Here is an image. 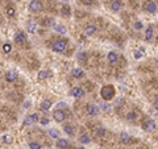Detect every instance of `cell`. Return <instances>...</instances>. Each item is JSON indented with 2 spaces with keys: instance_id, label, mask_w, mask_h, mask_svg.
Here are the masks:
<instances>
[{
  "instance_id": "42",
  "label": "cell",
  "mask_w": 158,
  "mask_h": 149,
  "mask_svg": "<svg viewBox=\"0 0 158 149\" xmlns=\"http://www.w3.org/2000/svg\"><path fill=\"white\" fill-rule=\"evenodd\" d=\"M59 1H63V3H67L69 0H59Z\"/></svg>"
},
{
  "instance_id": "38",
  "label": "cell",
  "mask_w": 158,
  "mask_h": 149,
  "mask_svg": "<svg viewBox=\"0 0 158 149\" xmlns=\"http://www.w3.org/2000/svg\"><path fill=\"white\" fill-rule=\"evenodd\" d=\"M135 28L136 29H142V23H141V21H136V23H135Z\"/></svg>"
},
{
  "instance_id": "1",
  "label": "cell",
  "mask_w": 158,
  "mask_h": 149,
  "mask_svg": "<svg viewBox=\"0 0 158 149\" xmlns=\"http://www.w3.org/2000/svg\"><path fill=\"white\" fill-rule=\"evenodd\" d=\"M115 94H116V91H115V87L111 86V84L103 86L102 90H100V96H102V98L104 99L105 102H109V100L113 99L115 98Z\"/></svg>"
},
{
  "instance_id": "20",
  "label": "cell",
  "mask_w": 158,
  "mask_h": 149,
  "mask_svg": "<svg viewBox=\"0 0 158 149\" xmlns=\"http://www.w3.org/2000/svg\"><path fill=\"white\" fill-rule=\"evenodd\" d=\"M53 28H54V30H56V32H58L59 34H65V33L67 32L66 26H65V25H62V24H54Z\"/></svg>"
},
{
  "instance_id": "5",
  "label": "cell",
  "mask_w": 158,
  "mask_h": 149,
  "mask_svg": "<svg viewBox=\"0 0 158 149\" xmlns=\"http://www.w3.org/2000/svg\"><path fill=\"white\" fill-rule=\"evenodd\" d=\"M142 129L145 132H153L156 129V121L153 119H145L144 123H142Z\"/></svg>"
},
{
  "instance_id": "28",
  "label": "cell",
  "mask_w": 158,
  "mask_h": 149,
  "mask_svg": "<svg viewBox=\"0 0 158 149\" xmlns=\"http://www.w3.org/2000/svg\"><path fill=\"white\" fill-rule=\"evenodd\" d=\"M42 24H44L45 26H53L56 23H54V19H53V17H46V19L44 20V23H42Z\"/></svg>"
},
{
  "instance_id": "3",
  "label": "cell",
  "mask_w": 158,
  "mask_h": 149,
  "mask_svg": "<svg viewBox=\"0 0 158 149\" xmlns=\"http://www.w3.org/2000/svg\"><path fill=\"white\" fill-rule=\"evenodd\" d=\"M42 8H44V5H42V3L40 1V0H30L29 5H28V10L30 12H33V13H38V12H41Z\"/></svg>"
},
{
  "instance_id": "17",
  "label": "cell",
  "mask_w": 158,
  "mask_h": 149,
  "mask_svg": "<svg viewBox=\"0 0 158 149\" xmlns=\"http://www.w3.org/2000/svg\"><path fill=\"white\" fill-rule=\"evenodd\" d=\"M153 34H154L153 26L148 25V28L145 29V40H146V41H151V40H153Z\"/></svg>"
},
{
  "instance_id": "44",
  "label": "cell",
  "mask_w": 158,
  "mask_h": 149,
  "mask_svg": "<svg viewBox=\"0 0 158 149\" xmlns=\"http://www.w3.org/2000/svg\"><path fill=\"white\" fill-rule=\"evenodd\" d=\"M0 21H1V19H0Z\"/></svg>"
},
{
  "instance_id": "29",
  "label": "cell",
  "mask_w": 158,
  "mask_h": 149,
  "mask_svg": "<svg viewBox=\"0 0 158 149\" xmlns=\"http://www.w3.org/2000/svg\"><path fill=\"white\" fill-rule=\"evenodd\" d=\"M96 136H98V137H104L105 129L103 128V127H98V128H96Z\"/></svg>"
},
{
  "instance_id": "7",
  "label": "cell",
  "mask_w": 158,
  "mask_h": 149,
  "mask_svg": "<svg viewBox=\"0 0 158 149\" xmlns=\"http://www.w3.org/2000/svg\"><path fill=\"white\" fill-rule=\"evenodd\" d=\"M26 34H25V32H23V30H19V32L15 34V42L16 44H20V45H23V44H25L26 42Z\"/></svg>"
},
{
  "instance_id": "13",
  "label": "cell",
  "mask_w": 158,
  "mask_h": 149,
  "mask_svg": "<svg viewBox=\"0 0 158 149\" xmlns=\"http://www.w3.org/2000/svg\"><path fill=\"white\" fill-rule=\"evenodd\" d=\"M120 141H121V144L128 145L132 142V136L128 135V133H125V132H121L120 133Z\"/></svg>"
},
{
  "instance_id": "6",
  "label": "cell",
  "mask_w": 158,
  "mask_h": 149,
  "mask_svg": "<svg viewBox=\"0 0 158 149\" xmlns=\"http://www.w3.org/2000/svg\"><path fill=\"white\" fill-rule=\"evenodd\" d=\"M38 120H40V115L37 114V112H34V114H30V115H28V116L25 117V120H24V126L29 127V126H32V124L37 123Z\"/></svg>"
},
{
  "instance_id": "14",
  "label": "cell",
  "mask_w": 158,
  "mask_h": 149,
  "mask_svg": "<svg viewBox=\"0 0 158 149\" xmlns=\"http://www.w3.org/2000/svg\"><path fill=\"white\" fill-rule=\"evenodd\" d=\"M51 106H53V102L49 100V99H46V100H44V102L40 104V109L44 111V112H46V111H49V109L51 108Z\"/></svg>"
},
{
  "instance_id": "30",
  "label": "cell",
  "mask_w": 158,
  "mask_h": 149,
  "mask_svg": "<svg viewBox=\"0 0 158 149\" xmlns=\"http://www.w3.org/2000/svg\"><path fill=\"white\" fill-rule=\"evenodd\" d=\"M28 147L30 149H41L42 148L41 144H40V142H36V141H30L29 144H28Z\"/></svg>"
},
{
  "instance_id": "21",
  "label": "cell",
  "mask_w": 158,
  "mask_h": 149,
  "mask_svg": "<svg viewBox=\"0 0 158 149\" xmlns=\"http://www.w3.org/2000/svg\"><path fill=\"white\" fill-rule=\"evenodd\" d=\"M107 59L109 63H116L118 57H117V53H115V51H109L108 56H107Z\"/></svg>"
},
{
  "instance_id": "24",
  "label": "cell",
  "mask_w": 158,
  "mask_h": 149,
  "mask_svg": "<svg viewBox=\"0 0 158 149\" xmlns=\"http://www.w3.org/2000/svg\"><path fill=\"white\" fill-rule=\"evenodd\" d=\"M63 131H65V133H67L69 136H74V133H75L74 127H72L71 124H66V126H63Z\"/></svg>"
},
{
  "instance_id": "40",
  "label": "cell",
  "mask_w": 158,
  "mask_h": 149,
  "mask_svg": "<svg viewBox=\"0 0 158 149\" xmlns=\"http://www.w3.org/2000/svg\"><path fill=\"white\" fill-rule=\"evenodd\" d=\"M82 3H84V4H91V0H82Z\"/></svg>"
},
{
  "instance_id": "37",
  "label": "cell",
  "mask_w": 158,
  "mask_h": 149,
  "mask_svg": "<svg viewBox=\"0 0 158 149\" xmlns=\"http://www.w3.org/2000/svg\"><path fill=\"white\" fill-rule=\"evenodd\" d=\"M40 123H41L42 126H48V124H49V119H48V117H42V119H40Z\"/></svg>"
},
{
  "instance_id": "19",
  "label": "cell",
  "mask_w": 158,
  "mask_h": 149,
  "mask_svg": "<svg viewBox=\"0 0 158 149\" xmlns=\"http://www.w3.org/2000/svg\"><path fill=\"white\" fill-rule=\"evenodd\" d=\"M36 29H37V23L33 20H29L28 24H26V30H28L29 33H34Z\"/></svg>"
},
{
  "instance_id": "35",
  "label": "cell",
  "mask_w": 158,
  "mask_h": 149,
  "mask_svg": "<svg viewBox=\"0 0 158 149\" xmlns=\"http://www.w3.org/2000/svg\"><path fill=\"white\" fill-rule=\"evenodd\" d=\"M142 54H144V49L136 50V51H135V58H136V59H140V58L142 57Z\"/></svg>"
},
{
  "instance_id": "27",
  "label": "cell",
  "mask_w": 158,
  "mask_h": 149,
  "mask_svg": "<svg viewBox=\"0 0 158 149\" xmlns=\"http://www.w3.org/2000/svg\"><path fill=\"white\" fill-rule=\"evenodd\" d=\"M1 141L4 142V144H12V142H13V137H12L11 135H3Z\"/></svg>"
},
{
  "instance_id": "32",
  "label": "cell",
  "mask_w": 158,
  "mask_h": 149,
  "mask_svg": "<svg viewBox=\"0 0 158 149\" xmlns=\"http://www.w3.org/2000/svg\"><path fill=\"white\" fill-rule=\"evenodd\" d=\"M67 103L66 102H58V104H57V109H63V108H67Z\"/></svg>"
},
{
  "instance_id": "36",
  "label": "cell",
  "mask_w": 158,
  "mask_h": 149,
  "mask_svg": "<svg viewBox=\"0 0 158 149\" xmlns=\"http://www.w3.org/2000/svg\"><path fill=\"white\" fill-rule=\"evenodd\" d=\"M127 120H136V114L135 112H128L127 114Z\"/></svg>"
},
{
  "instance_id": "2",
  "label": "cell",
  "mask_w": 158,
  "mask_h": 149,
  "mask_svg": "<svg viewBox=\"0 0 158 149\" xmlns=\"http://www.w3.org/2000/svg\"><path fill=\"white\" fill-rule=\"evenodd\" d=\"M67 42L69 41L65 40V38H58V40H56L51 44V50L56 51V53H62L67 48Z\"/></svg>"
},
{
  "instance_id": "26",
  "label": "cell",
  "mask_w": 158,
  "mask_h": 149,
  "mask_svg": "<svg viewBox=\"0 0 158 149\" xmlns=\"http://www.w3.org/2000/svg\"><path fill=\"white\" fill-rule=\"evenodd\" d=\"M79 142H82V144H90V142H91L90 135H87V133H83V135L79 137Z\"/></svg>"
},
{
  "instance_id": "9",
  "label": "cell",
  "mask_w": 158,
  "mask_h": 149,
  "mask_svg": "<svg viewBox=\"0 0 158 149\" xmlns=\"http://www.w3.org/2000/svg\"><path fill=\"white\" fill-rule=\"evenodd\" d=\"M99 112H100V109L98 106H95V104L87 106V115H89V116H98Z\"/></svg>"
},
{
  "instance_id": "34",
  "label": "cell",
  "mask_w": 158,
  "mask_h": 149,
  "mask_svg": "<svg viewBox=\"0 0 158 149\" xmlns=\"http://www.w3.org/2000/svg\"><path fill=\"white\" fill-rule=\"evenodd\" d=\"M15 13H16L15 8H12V7H8V8H7V15H8L10 17H13V16H15Z\"/></svg>"
},
{
  "instance_id": "18",
  "label": "cell",
  "mask_w": 158,
  "mask_h": 149,
  "mask_svg": "<svg viewBox=\"0 0 158 149\" xmlns=\"http://www.w3.org/2000/svg\"><path fill=\"white\" fill-rule=\"evenodd\" d=\"M71 75L74 78H77V79H79V78H83L84 77V71L82 69H79V68H75V69L71 70Z\"/></svg>"
},
{
  "instance_id": "25",
  "label": "cell",
  "mask_w": 158,
  "mask_h": 149,
  "mask_svg": "<svg viewBox=\"0 0 158 149\" xmlns=\"http://www.w3.org/2000/svg\"><path fill=\"white\" fill-rule=\"evenodd\" d=\"M50 71H48V70H41V71L38 73V79H48V78L50 77Z\"/></svg>"
},
{
  "instance_id": "41",
  "label": "cell",
  "mask_w": 158,
  "mask_h": 149,
  "mask_svg": "<svg viewBox=\"0 0 158 149\" xmlns=\"http://www.w3.org/2000/svg\"><path fill=\"white\" fill-rule=\"evenodd\" d=\"M154 107H156V108L158 109V98L156 99V102H154Z\"/></svg>"
},
{
  "instance_id": "10",
  "label": "cell",
  "mask_w": 158,
  "mask_h": 149,
  "mask_svg": "<svg viewBox=\"0 0 158 149\" xmlns=\"http://www.w3.org/2000/svg\"><path fill=\"white\" fill-rule=\"evenodd\" d=\"M53 116H54V120L58 121V123H62V121L66 119V114L62 111V109H56Z\"/></svg>"
},
{
  "instance_id": "8",
  "label": "cell",
  "mask_w": 158,
  "mask_h": 149,
  "mask_svg": "<svg viewBox=\"0 0 158 149\" xmlns=\"http://www.w3.org/2000/svg\"><path fill=\"white\" fill-rule=\"evenodd\" d=\"M69 95L72 96V98H82V96H84V90L82 87H72L70 90Z\"/></svg>"
},
{
  "instance_id": "39",
  "label": "cell",
  "mask_w": 158,
  "mask_h": 149,
  "mask_svg": "<svg viewBox=\"0 0 158 149\" xmlns=\"http://www.w3.org/2000/svg\"><path fill=\"white\" fill-rule=\"evenodd\" d=\"M24 108H29L30 107V100H26V102H24Z\"/></svg>"
},
{
  "instance_id": "16",
  "label": "cell",
  "mask_w": 158,
  "mask_h": 149,
  "mask_svg": "<svg viewBox=\"0 0 158 149\" xmlns=\"http://www.w3.org/2000/svg\"><path fill=\"white\" fill-rule=\"evenodd\" d=\"M69 140L66 139H57V148L58 149H67L69 148Z\"/></svg>"
},
{
  "instance_id": "15",
  "label": "cell",
  "mask_w": 158,
  "mask_h": 149,
  "mask_svg": "<svg viewBox=\"0 0 158 149\" xmlns=\"http://www.w3.org/2000/svg\"><path fill=\"white\" fill-rule=\"evenodd\" d=\"M83 32L86 36H92V34H95V32H96V26L94 25V24H89V25L84 26Z\"/></svg>"
},
{
  "instance_id": "23",
  "label": "cell",
  "mask_w": 158,
  "mask_h": 149,
  "mask_svg": "<svg viewBox=\"0 0 158 149\" xmlns=\"http://www.w3.org/2000/svg\"><path fill=\"white\" fill-rule=\"evenodd\" d=\"M48 135H49V137H51V139H58L59 137V131L56 129V128H49L48 129Z\"/></svg>"
},
{
  "instance_id": "4",
  "label": "cell",
  "mask_w": 158,
  "mask_h": 149,
  "mask_svg": "<svg viewBox=\"0 0 158 149\" xmlns=\"http://www.w3.org/2000/svg\"><path fill=\"white\" fill-rule=\"evenodd\" d=\"M144 8L146 12H149V13H157L158 12V5L154 0H146Z\"/></svg>"
},
{
  "instance_id": "11",
  "label": "cell",
  "mask_w": 158,
  "mask_h": 149,
  "mask_svg": "<svg viewBox=\"0 0 158 149\" xmlns=\"http://www.w3.org/2000/svg\"><path fill=\"white\" fill-rule=\"evenodd\" d=\"M121 7H123V3H121V0H112L111 4H109V8H111L112 12H118L121 10Z\"/></svg>"
},
{
  "instance_id": "33",
  "label": "cell",
  "mask_w": 158,
  "mask_h": 149,
  "mask_svg": "<svg viewBox=\"0 0 158 149\" xmlns=\"http://www.w3.org/2000/svg\"><path fill=\"white\" fill-rule=\"evenodd\" d=\"M78 59H79V61H82V62H84V61L87 59V54L84 53V51L79 53V54H78Z\"/></svg>"
},
{
  "instance_id": "31",
  "label": "cell",
  "mask_w": 158,
  "mask_h": 149,
  "mask_svg": "<svg viewBox=\"0 0 158 149\" xmlns=\"http://www.w3.org/2000/svg\"><path fill=\"white\" fill-rule=\"evenodd\" d=\"M11 50H12L11 44H8V42H5V44L3 45V51H4V53H10Z\"/></svg>"
},
{
  "instance_id": "43",
  "label": "cell",
  "mask_w": 158,
  "mask_h": 149,
  "mask_svg": "<svg viewBox=\"0 0 158 149\" xmlns=\"http://www.w3.org/2000/svg\"><path fill=\"white\" fill-rule=\"evenodd\" d=\"M78 149H86V148H84V147H79Z\"/></svg>"
},
{
  "instance_id": "12",
  "label": "cell",
  "mask_w": 158,
  "mask_h": 149,
  "mask_svg": "<svg viewBox=\"0 0 158 149\" xmlns=\"http://www.w3.org/2000/svg\"><path fill=\"white\" fill-rule=\"evenodd\" d=\"M17 77H19V74H17L16 70H11V71H8L7 74H5V81L7 82H13L17 79Z\"/></svg>"
},
{
  "instance_id": "22",
  "label": "cell",
  "mask_w": 158,
  "mask_h": 149,
  "mask_svg": "<svg viewBox=\"0 0 158 149\" xmlns=\"http://www.w3.org/2000/svg\"><path fill=\"white\" fill-rule=\"evenodd\" d=\"M61 15L65 17H69L70 15H71V8H70L69 5H62V7H61Z\"/></svg>"
}]
</instances>
